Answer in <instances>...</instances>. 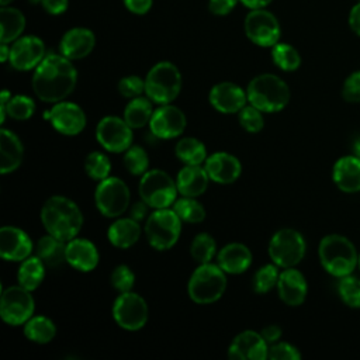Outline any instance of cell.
I'll return each mask as SVG.
<instances>
[{"instance_id": "20", "label": "cell", "mask_w": 360, "mask_h": 360, "mask_svg": "<svg viewBox=\"0 0 360 360\" xmlns=\"http://www.w3.org/2000/svg\"><path fill=\"white\" fill-rule=\"evenodd\" d=\"M208 100L217 111L224 114H235L246 105L248 94L240 86L232 82H221L212 86Z\"/></svg>"}, {"instance_id": "6", "label": "cell", "mask_w": 360, "mask_h": 360, "mask_svg": "<svg viewBox=\"0 0 360 360\" xmlns=\"http://www.w3.org/2000/svg\"><path fill=\"white\" fill-rule=\"evenodd\" d=\"M181 90V73L176 65L163 60L150 68L145 77V93L158 105L170 104Z\"/></svg>"}, {"instance_id": "40", "label": "cell", "mask_w": 360, "mask_h": 360, "mask_svg": "<svg viewBox=\"0 0 360 360\" xmlns=\"http://www.w3.org/2000/svg\"><path fill=\"white\" fill-rule=\"evenodd\" d=\"M84 170H86L87 176L91 177L93 180H97V181L104 180L110 176L111 160L107 155H104L98 150L90 152L84 160Z\"/></svg>"}, {"instance_id": "9", "label": "cell", "mask_w": 360, "mask_h": 360, "mask_svg": "<svg viewBox=\"0 0 360 360\" xmlns=\"http://www.w3.org/2000/svg\"><path fill=\"white\" fill-rule=\"evenodd\" d=\"M129 201V188L120 177L108 176L98 181L94 191V202L101 215L107 218H118L128 210Z\"/></svg>"}, {"instance_id": "51", "label": "cell", "mask_w": 360, "mask_h": 360, "mask_svg": "<svg viewBox=\"0 0 360 360\" xmlns=\"http://www.w3.org/2000/svg\"><path fill=\"white\" fill-rule=\"evenodd\" d=\"M124 1V6L134 14H138V15H142V14H146L150 7H152V3L153 0H122Z\"/></svg>"}, {"instance_id": "10", "label": "cell", "mask_w": 360, "mask_h": 360, "mask_svg": "<svg viewBox=\"0 0 360 360\" xmlns=\"http://www.w3.org/2000/svg\"><path fill=\"white\" fill-rule=\"evenodd\" d=\"M304 236L291 228L277 231L269 243V256L274 264L283 269L297 266L305 256Z\"/></svg>"}, {"instance_id": "54", "label": "cell", "mask_w": 360, "mask_h": 360, "mask_svg": "<svg viewBox=\"0 0 360 360\" xmlns=\"http://www.w3.org/2000/svg\"><path fill=\"white\" fill-rule=\"evenodd\" d=\"M349 25H350L352 31L360 37V1L350 8Z\"/></svg>"}, {"instance_id": "1", "label": "cell", "mask_w": 360, "mask_h": 360, "mask_svg": "<svg viewBox=\"0 0 360 360\" xmlns=\"http://www.w3.org/2000/svg\"><path fill=\"white\" fill-rule=\"evenodd\" d=\"M77 70L72 60L62 53H49L35 68L32 90L45 103L55 104L65 100L76 87Z\"/></svg>"}, {"instance_id": "52", "label": "cell", "mask_w": 360, "mask_h": 360, "mask_svg": "<svg viewBox=\"0 0 360 360\" xmlns=\"http://www.w3.org/2000/svg\"><path fill=\"white\" fill-rule=\"evenodd\" d=\"M262 336L264 338V340L269 343V345H273L276 342L280 340L281 335H283V330L278 325H267L262 329Z\"/></svg>"}, {"instance_id": "5", "label": "cell", "mask_w": 360, "mask_h": 360, "mask_svg": "<svg viewBox=\"0 0 360 360\" xmlns=\"http://www.w3.org/2000/svg\"><path fill=\"white\" fill-rule=\"evenodd\" d=\"M226 290V273L214 263L200 264L191 274L187 292L195 304H212Z\"/></svg>"}, {"instance_id": "60", "label": "cell", "mask_w": 360, "mask_h": 360, "mask_svg": "<svg viewBox=\"0 0 360 360\" xmlns=\"http://www.w3.org/2000/svg\"><path fill=\"white\" fill-rule=\"evenodd\" d=\"M357 266H359V269H360V253H359V263H357Z\"/></svg>"}, {"instance_id": "44", "label": "cell", "mask_w": 360, "mask_h": 360, "mask_svg": "<svg viewBox=\"0 0 360 360\" xmlns=\"http://www.w3.org/2000/svg\"><path fill=\"white\" fill-rule=\"evenodd\" d=\"M238 120L240 127L248 131V132H259L264 127V118L262 115V111L256 108L255 105L249 104L245 105L239 112H238Z\"/></svg>"}, {"instance_id": "37", "label": "cell", "mask_w": 360, "mask_h": 360, "mask_svg": "<svg viewBox=\"0 0 360 360\" xmlns=\"http://www.w3.org/2000/svg\"><path fill=\"white\" fill-rule=\"evenodd\" d=\"M179 218L188 224H200L205 218V208L195 200V197L177 198L172 205Z\"/></svg>"}, {"instance_id": "34", "label": "cell", "mask_w": 360, "mask_h": 360, "mask_svg": "<svg viewBox=\"0 0 360 360\" xmlns=\"http://www.w3.org/2000/svg\"><path fill=\"white\" fill-rule=\"evenodd\" d=\"M24 335L28 340L44 345L51 342L56 335V326L55 323L44 315L31 316L24 323Z\"/></svg>"}, {"instance_id": "43", "label": "cell", "mask_w": 360, "mask_h": 360, "mask_svg": "<svg viewBox=\"0 0 360 360\" xmlns=\"http://www.w3.org/2000/svg\"><path fill=\"white\" fill-rule=\"evenodd\" d=\"M278 266L277 264H264L262 266L253 276L252 278V287L253 291L257 294H266L269 292L273 287L277 285L278 280Z\"/></svg>"}, {"instance_id": "55", "label": "cell", "mask_w": 360, "mask_h": 360, "mask_svg": "<svg viewBox=\"0 0 360 360\" xmlns=\"http://www.w3.org/2000/svg\"><path fill=\"white\" fill-rule=\"evenodd\" d=\"M245 7L255 10V8H264L271 3V0H239Z\"/></svg>"}, {"instance_id": "56", "label": "cell", "mask_w": 360, "mask_h": 360, "mask_svg": "<svg viewBox=\"0 0 360 360\" xmlns=\"http://www.w3.org/2000/svg\"><path fill=\"white\" fill-rule=\"evenodd\" d=\"M10 58V46L8 44H3L0 45V60L1 62H7Z\"/></svg>"}, {"instance_id": "36", "label": "cell", "mask_w": 360, "mask_h": 360, "mask_svg": "<svg viewBox=\"0 0 360 360\" xmlns=\"http://www.w3.org/2000/svg\"><path fill=\"white\" fill-rule=\"evenodd\" d=\"M271 59L274 65L284 72H294L301 65L298 51L292 45L284 42H277L274 46H271Z\"/></svg>"}, {"instance_id": "19", "label": "cell", "mask_w": 360, "mask_h": 360, "mask_svg": "<svg viewBox=\"0 0 360 360\" xmlns=\"http://www.w3.org/2000/svg\"><path fill=\"white\" fill-rule=\"evenodd\" d=\"M32 240L28 233L17 226L0 229V256L6 262H22L32 253Z\"/></svg>"}, {"instance_id": "21", "label": "cell", "mask_w": 360, "mask_h": 360, "mask_svg": "<svg viewBox=\"0 0 360 360\" xmlns=\"http://www.w3.org/2000/svg\"><path fill=\"white\" fill-rule=\"evenodd\" d=\"M204 169L210 179L218 184H231L236 181L242 173L239 159L228 152H215L207 156Z\"/></svg>"}, {"instance_id": "59", "label": "cell", "mask_w": 360, "mask_h": 360, "mask_svg": "<svg viewBox=\"0 0 360 360\" xmlns=\"http://www.w3.org/2000/svg\"><path fill=\"white\" fill-rule=\"evenodd\" d=\"M11 1L13 0H0V4H1V7H4V6H8Z\"/></svg>"}, {"instance_id": "3", "label": "cell", "mask_w": 360, "mask_h": 360, "mask_svg": "<svg viewBox=\"0 0 360 360\" xmlns=\"http://www.w3.org/2000/svg\"><path fill=\"white\" fill-rule=\"evenodd\" d=\"M318 255L322 267L335 277L352 274L359 263L356 246L343 235L332 233L321 239Z\"/></svg>"}, {"instance_id": "57", "label": "cell", "mask_w": 360, "mask_h": 360, "mask_svg": "<svg viewBox=\"0 0 360 360\" xmlns=\"http://www.w3.org/2000/svg\"><path fill=\"white\" fill-rule=\"evenodd\" d=\"M11 98V93L7 90V89H4L3 91H1V97H0V104L1 105H6L7 103H8V100Z\"/></svg>"}, {"instance_id": "58", "label": "cell", "mask_w": 360, "mask_h": 360, "mask_svg": "<svg viewBox=\"0 0 360 360\" xmlns=\"http://www.w3.org/2000/svg\"><path fill=\"white\" fill-rule=\"evenodd\" d=\"M353 153H354V156H357L360 159V136L353 143Z\"/></svg>"}, {"instance_id": "33", "label": "cell", "mask_w": 360, "mask_h": 360, "mask_svg": "<svg viewBox=\"0 0 360 360\" xmlns=\"http://www.w3.org/2000/svg\"><path fill=\"white\" fill-rule=\"evenodd\" d=\"M152 100L149 97H135L131 98V101L125 105L124 110V120L128 122V125L132 129H138L145 127L146 124H149L152 114H153V108H152Z\"/></svg>"}, {"instance_id": "29", "label": "cell", "mask_w": 360, "mask_h": 360, "mask_svg": "<svg viewBox=\"0 0 360 360\" xmlns=\"http://www.w3.org/2000/svg\"><path fill=\"white\" fill-rule=\"evenodd\" d=\"M107 238L110 243L118 249H128L138 242L141 238L139 222L134 218H118L114 221L108 231Z\"/></svg>"}, {"instance_id": "45", "label": "cell", "mask_w": 360, "mask_h": 360, "mask_svg": "<svg viewBox=\"0 0 360 360\" xmlns=\"http://www.w3.org/2000/svg\"><path fill=\"white\" fill-rule=\"evenodd\" d=\"M110 281L111 285L120 292L132 291V287L135 284V274L127 264H120L112 270Z\"/></svg>"}, {"instance_id": "47", "label": "cell", "mask_w": 360, "mask_h": 360, "mask_svg": "<svg viewBox=\"0 0 360 360\" xmlns=\"http://www.w3.org/2000/svg\"><path fill=\"white\" fill-rule=\"evenodd\" d=\"M267 359L271 360H300L301 353L298 349L287 342H276L269 347Z\"/></svg>"}, {"instance_id": "2", "label": "cell", "mask_w": 360, "mask_h": 360, "mask_svg": "<svg viewBox=\"0 0 360 360\" xmlns=\"http://www.w3.org/2000/svg\"><path fill=\"white\" fill-rule=\"evenodd\" d=\"M45 231L65 242L76 238L83 225V214L77 204L63 195L49 197L41 208Z\"/></svg>"}, {"instance_id": "27", "label": "cell", "mask_w": 360, "mask_h": 360, "mask_svg": "<svg viewBox=\"0 0 360 360\" xmlns=\"http://www.w3.org/2000/svg\"><path fill=\"white\" fill-rule=\"evenodd\" d=\"M210 176L200 165H186L176 177V186L181 195L198 197L204 194L208 187Z\"/></svg>"}, {"instance_id": "46", "label": "cell", "mask_w": 360, "mask_h": 360, "mask_svg": "<svg viewBox=\"0 0 360 360\" xmlns=\"http://www.w3.org/2000/svg\"><path fill=\"white\" fill-rule=\"evenodd\" d=\"M118 91L122 97L135 98L145 93V79L131 75L120 79L118 82Z\"/></svg>"}, {"instance_id": "30", "label": "cell", "mask_w": 360, "mask_h": 360, "mask_svg": "<svg viewBox=\"0 0 360 360\" xmlns=\"http://www.w3.org/2000/svg\"><path fill=\"white\" fill-rule=\"evenodd\" d=\"M66 246L68 242L48 233L38 239L35 245V255L46 267H59L66 262Z\"/></svg>"}, {"instance_id": "14", "label": "cell", "mask_w": 360, "mask_h": 360, "mask_svg": "<svg viewBox=\"0 0 360 360\" xmlns=\"http://www.w3.org/2000/svg\"><path fill=\"white\" fill-rule=\"evenodd\" d=\"M96 139L105 150L121 153L132 145V128L124 118L107 115L96 127Z\"/></svg>"}, {"instance_id": "50", "label": "cell", "mask_w": 360, "mask_h": 360, "mask_svg": "<svg viewBox=\"0 0 360 360\" xmlns=\"http://www.w3.org/2000/svg\"><path fill=\"white\" fill-rule=\"evenodd\" d=\"M41 6L46 13L59 15L68 10L69 0H41Z\"/></svg>"}, {"instance_id": "26", "label": "cell", "mask_w": 360, "mask_h": 360, "mask_svg": "<svg viewBox=\"0 0 360 360\" xmlns=\"http://www.w3.org/2000/svg\"><path fill=\"white\" fill-rule=\"evenodd\" d=\"M332 177L339 190L345 193L360 191V159L354 155L339 158L333 165Z\"/></svg>"}, {"instance_id": "11", "label": "cell", "mask_w": 360, "mask_h": 360, "mask_svg": "<svg viewBox=\"0 0 360 360\" xmlns=\"http://www.w3.org/2000/svg\"><path fill=\"white\" fill-rule=\"evenodd\" d=\"M243 30L249 41L263 48L274 46L281 37L278 20L266 8L250 10L245 17Z\"/></svg>"}, {"instance_id": "24", "label": "cell", "mask_w": 360, "mask_h": 360, "mask_svg": "<svg viewBox=\"0 0 360 360\" xmlns=\"http://www.w3.org/2000/svg\"><path fill=\"white\" fill-rule=\"evenodd\" d=\"M98 250L93 242L84 238H73L66 246V262L76 270L87 273L98 264Z\"/></svg>"}, {"instance_id": "42", "label": "cell", "mask_w": 360, "mask_h": 360, "mask_svg": "<svg viewBox=\"0 0 360 360\" xmlns=\"http://www.w3.org/2000/svg\"><path fill=\"white\" fill-rule=\"evenodd\" d=\"M1 105V104H0ZM8 117L17 121H25L31 118L35 112V103L31 97L24 94L11 96L8 103L4 105Z\"/></svg>"}, {"instance_id": "28", "label": "cell", "mask_w": 360, "mask_h": 360, "mask_svg": "<svg viewBox=\"0 0 360 360\" xmlns=\"http://www.w3.org/2000/svg\"><path fill=\"white\" fill-rule=\"evenodd\" d=\"M24 158V146L20 138L10 129H0V172L1 174L17 170Z\"/></svg>"}, {"instance_id": "31", "label": "cell", "mask_w": 360, "mask_h": 360, "mask_svg": "<svg viewBox=\"0 0 360 360\" xmlns=\"http://www.w3.org/2000/svg\"><path fill=\"white\" fill-rule=\"evenodd\" d=\"M0 41L3 44H11L18 39L25 28V17L21 10L15 7L4 6L0 10Z\"/></svg>"}, {"instance_id": "22", "label": "cell", "mask_w": 360, "mask_h": 360, "mask_svg": "<svg viewBox=\"0 0 360 360\" xmlns=\"http://www.w3.org/2000/svg\"><path fill=\"white\" fill-rule=\"evenodd\" d=\"M276 287L280 300L290 307H298L305 301L308 291L307 280L304 274L294 267L284 269L280 273Z\"/></svg>"}, {"instance_id": "39", "label": "cell", "mask_w": 360, "mask_h": 360, "mask_svg": "<svg viewBox=\"0 0 360 360\" xmlns=\"http://www.w3.org/2000/svg\"><path fill=\"white\" fill-rule=\"evenodd\" d=\"M124 166L132 176H142L148 172L149 156L139 145H131L124 153Z\"/></svg>"}, {"instance_id": "17", "label": "cell", "mask_w": 360, "mask_h": 360, "mask_svg": "<svg viewBox=\"0 0 360 360\" xmlns=\"http://www.w3.org/2000/svg\"><path fill=\"white\" fill-rule=\"evenodd\" d=\"M187 120L184 112L172 104L159 105L149 121V129L158 139H173L186 129Z\"/></svg>"}, {"instance_id": "4", "label": "cell", "mask_w": 360, "mask_h": 360, "mask_svg": "<svg viewBox=\"0 0 360 360\" xmlns=\"http://www.w3.org/2000/svg\"><path fill=\"white\" fill-rule=\"evenodd\" d=\"M249 104L262 112L281 111L290 101L288 84L276 75L263 73L253 77L246 89Z\"/></svg>"}, {"instance_id": "41", "label": "cell", "mask_w": 360, "mask_h": 360, "mask_svg": "<svg viewBox=\"0 0 360 360\" xmlns=\"http://www.w3.org/2000/svg\"><path fill=\"white\" fill-rule=\"evenodd\" d=\"M338 292L342 301L350 308H360V278L347 274L340 277L338 283Z\"/></svg>"}, {"instance_id": "61", "label": "cell", "mask_w": 360, "mask_h": 360, "mask_svg": "<svg viewBox=\"0 0 360 360\" xmlns=\"http://www.w3.org/2000/svg\"><path fill=\"white\" fill-rule=\"evenodd\" d=\"M359 1H360V0H359Z\"/></svg>"}, {"instance_id": "7", "label": "cell", "mask_w": 360, "mask_h": 360, "mask_svg": "<svg viewBox=\"0 0 360 360\" xmlns=\"http://www.w3.org/2000/svg\"><path fill=\"white\" fill-rule=\"evenodd\" d=\"M145 233L149 245L156 250L172 249L181 233V219L173 208H158L146 218Z\"/></svg>"}, {"instance_id": "49", "label": "cell", "mask_w": 360, "mask_h": 360, "mask_svg": "<svg viewBox=\"0 0 360 360\" xmlns=\"http://www.w3.org/2000/svg\"><path fill=\"white\" fill-rule=\"evenodd\" d=\"M239 0H208V10L214 15H228Z\"/></svg>"}, {"instance_id": "13", "label": "cell", "mask_w": 360, "mask_h": 360, "mask_svg": "<svg viewBox=\"0 0 360 360\" xmlns=\"http://www.w3.org/2000/svg\"><path fill=\"white\" fill-rule=\"evenodd\" d=\"M148 304L136 292H120L112 304V318L125 330H139L148 322Z\"/></svg>"}, {"instance_id": "12", "label": "cell", "mask_w": 360, "mask_h": 360, "mask_svg": "<svg viewBox=\"0 0 360 360\" xmlns=\"http://www.w3.org/2000/svg\"><path fill=\"white\" fill-rule=\"evenodd\" d=\"M35 309V301L31 291L18 285H11L3 290L0 298V315L1 319L11 325H22L32 315Z\"/></svg>"}, {"instance_id": "53", "label": "cell", "mask_w": 360, "mask_h": 360, "mask_svg": "<svg viewBox=\"0 0 360 360\" xmlns=\"http://www.w3.org/2000/svg\"><path fill=\"white\" fill-rule=\"evenodd\" d=\"M148 208H149V205H148L143 200H139V201H136L135 204L131 205V208H129V217L139 222V221H142V219L146 218Z\"/></svg>"}, {"instance_id": "15", "label": "cell", "mask_w": 360, "mask_h": 360, "mask_svg": "<svg viewBox=\"0 0 360 360\" xmlns=\"http://www.w3.org/2000/svg\"><path fill=\"white\" fill-rule=\"evenodd\" d=\"M42 117L51 122L53 129L68 136L80 134L86 127L84 111L82 107L70 101L62 100L55 103L51 110L44 112Z\"/></svg>"}, {"instance_id": "18", "label": "cell", "mask_w": 360, "mask_h": 360, "mask_svg": "<svg viewBox=\"0 0 360 360\" xmlns=\"http://www.w3.org/2000/svg\"><path fill=\"white\" fill-rule=\"evenodd\" d=\"M267 354L269 343L255 330L238 333L228 349V357L232 360H266Z\"/></svg>"}, {"instance_id": "16", "label": "cell", "mask_w": 360, "mask_h": 360, "mask_svg": "<svg viewBox=\"0 0 360 360\" xmlns=\"http://www.w3.org/2000/svg\"><path fill=\"white\" fill-rule=\"evenodd\" d=\"M45 56L44 41L35 35H25L11 42L8 62L15 70L27 72L35 69Z\"/></svg>"}, {"instance_id": "25", "label": "cell", "mask_w": 360, "mask_h": 360, "mask_svg": "<svg viewBox=\"0 0 360 360\" xmlns=\"http://www.w3.org/2000/svg\"><path fill=\"white\" fill-rule=\"evenodd\" d=\"M252 259V252L246 245L232 242L218 252L217 264L226 274H242L250 267Z\"/></svg>"}, {"instance_id": "38", "label": "cell", "mask_w": 360, "mask_h": 360, "mask_svg": "<svg viewBox=\"0 0 360 360\" xmlns=\"http://www.w3.org/2000/svg\"><path fill=\"white\" fill-rule=\"evenodd\" d=\"M215 253H217V242L210 233L201 232L195 235L194 239L191 240L190 255L198 264L210 263L215 256Z\"/></svg>"}, {"instance_id": "35", "label": "cell", "mask_w": 360, "mask_h": 360, "mask_svg": "<svg viewBox=\"0 0 360 360\" xmlns=\"http://www.w3.org/2000/svg\"><path fill=\"white\" fill-rule=\"evenodd\" d=\"M174 153L184 165H201L208 156L205 145L193 136L181 138L174 148Z\"/></svg>"}, {"instance_id": "8", "label": "cell", "mask_w": 360, "mask_h": 360, "mask_svg": "<svg viewBox=\"0 0 360 360\" xmlns=\"http://www.w3.org/2000/svg\"><path fill=\"white\" fill-rule=\"evenodd\" d=\"M139 195L150 208H169L177 200V186L165 170L152 169L141 176Z\"/></svg>"}, {"instance_id": "32", "label": "cell", "mask_w": 360, "mask_h": 360, "mask_svg": "<svg viewBox=\"0 0 360 360\" xmlns=\"http://www.w3.org/2000/svg\"><path fill=\"white\" fill-rule=\"evenodd\" d=\"M45 277V263L35 255L20 262L17 271V281L21 287L34 291L37 290Z\"/></svg>"}, {"instance_id": "48", "label": "cell", "mask_w": 360, "mask_h": 360, "mask_svg": "<svg viewBox=\"0 0 360 360\" xmlns=\"http://www.w3.org/2000/svg\"><path fill=\"white\" fill-rule=\"evenodd\" d=\"M342 96L347 103H360V70L347 76L342 87Z\"/></svg>"}, {"instance_id": "23", "label": "cell", "mask_w": 360, "mask_h": 360, "mask_svg": "<svg viewBox=\"0 0 360 360\" xmlns=\"http://www.w3.org/2000/svg\"><path fill=\"white\" fill-rule=\"evenodd\" d=\"M96 37L93 31L84 27H75L66 31L59 42V51L70 60L83 59L93 51Z\"/></svg>"}]
</instances>
